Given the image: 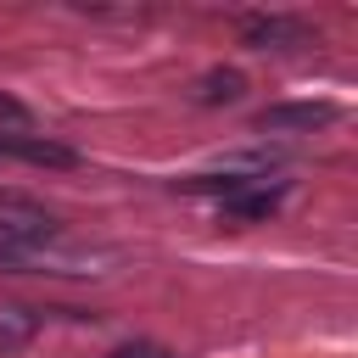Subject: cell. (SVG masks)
I'll list each match as a JSON object with an SVG mask.
<instances>
[{
	"label": "cell",
	"instance_id": "1",
	"mask_svg": "<svg viewBox=\"0 0 358 358\" xmlns=\"http://www.w3.org/2000/svg\"><path fill=\"white\" fill-rule=\"evenodd\" d=\"M0 229L17 235V241H45L56 224H50V213H39V207L22 201V196H0Z\"/></svg>",
	"mask_w": 358,
	"mask_h": 358
},
{
	"label": "cell",
	"instance_id": "2",
	"mask_svg": "<svg viewBox=\"0 0 358 358\" xmlns=\"http://www.w3.org/2000/svg\"><path fill=\"white\" fill-rule=\"evenodd\" d=\"M0 151H11L22 162H39V168H73V151L50 145V140H0Z\"/></svg>",
	"mask_w": 358,
	"mask_h": 358
},
{
	"label": "cell",
	"instance_id": "3",
	"mask_svg": "<svg viewBox=\"0 0 358 358\" xmlns=\"http://www.w3.org/2000/svg\"><path fill=\"white\" fill-rule=\"evenodd\" d=\"M246 90V78L235 73V67H218V73H207L201 84H196V101H235Z\"/></svg>",
	"mask_w": 358,
	"mask_h": 358
},
{
	"label": "cell",
	"instance_id": "4",
	"mask_svg": "<svg viewBox=\"0 0 358 358\" xmlns=\"http://www.w3.org/2000/svg\"><path fill=\"white\" fill-rule=\"evenodd\" d=\"M285 123H302V129L330 123V106H274V112H263V129H285Z\"/></svg>",
	"mask_w": 358,
	"mask_h": 358
},
{
	"label": "cell",
	"instance_id": "5",
	"mask_svg": "<svg viewBox=\"0 0 358 358\" xmlns=\"http://www.w3.org/2000/svg\"><path fill=\"white\" fill-rule=\"evenodd\" d=\"M246 39H252V45H280V39H296V28L280 22V17H268V22L257 17V22H246Z\"/></svg>",
	"mask_w": 358,
	"mask_h": 358
},
{
	"label": "cell",
	"instance_id": "6",
	"mask_svg": "<svg viewBox=\"0 0 358 358\" xmlns=\"http://www.w3.org/2000/svg\"><path fill=\"white\" fill-rule=\"evenodd\" d=\"M235 213H241V218H268V213H274V196H252V201H235Z\"/></svg>",
	"mask_w": 358,
	"mask_h": 358
},
{
	"label": "cell",
	"instance_id": "7",
	"mask_svg": "<svg viewBox=\"0 0 358 358\" xmlns=\"http://www.w3.org/2000/svg\"><path fill=\"white\" fill-rule=\"evenodd\" d=\"M117 358H168V352H162V347H123Z\"/></svg>",
	"mask_w": 358,
	"mask_h": 358
}]
</instances>
